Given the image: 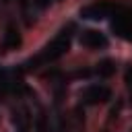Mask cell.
<instances>
[{
  "label": "cell",
  "mask_w": 132,
  "mask_h": 132,
  "mask_svg": "<svg viewBox=\"0 0 132 132\" xmlns=\"http://www.w3.org/2000/svg\"><path fill=\"white\" fill-rule=\"evenodd\" d=\"M72 31V27H68V29H62L41 52H39V56L35 58V60H31L29 64H45V62H54V60H58L60 56H64L66 52H68V45H70V33Z\"/></svg>",
  "instance_id": "obj_1"
},
{
  "label": "cell",
  "mask_w": 132,
  "mask_h": 132,
  "mask_svg": "<svg viewBox=\"0 0 132 132\" xmlns=\"http://www.w3.org/2000/svg\"><path fill=\"white\" fill-rule=\"evenodd\" d=\"M116 8H118V4H113V2L97 0V2L89 4V6H85V8L80 10V16H82V19H91V21H99V19H105V16H109L111 12H116Z\"/></svg>",
  "instance_id": "obj_2"
},
{
  "label": "cell",
  "mask_w": 132,
  "mask_h": 132,
  "mask_svg": "<svg viewBox=\"0 0 132 132\" xmlns=\"http://www.w3.org/2000/svg\"><path fill=\"white\" fill-rule=\"evenodd\" d=\"M109 89L105 87V85H89L85 91H82V99H85V103H89V105H95V103H103V101H107L109 99Z\"/></svg>",
  "instance_id": "obj_3"
},
{
  "label": "cell",
  "mask_w": 132,
  "mask_h": 132,
  "mask_svg": "<svg viewBox=\"0 0 132 132\" xmlns=\"http://www.w3.org/2000/svg\"><path fill=\"white\" fill-rule=\"evenodd\" d=\"M80 43L89 50H99V47H105L107 45V37L105 33L101 31H95V29H87L80 33Z\"/></svg>",
  "instance_id": "obj_4"
},
{
  "label": "cell",
  "mask_w": 132,
  "mask_h": 132,
  "mask_svg": "<svg viewBox=\"0 0 132 132\" xmlns=\"http://www.w3.org/2000/svg\"><path fill=\"white\" fill-rule=\"evenodd\" d=\"M19 45H21V35H19V31L8 29L6 35H4V39H2V47H4V50H16Z\"/></svg>",
  "instance_id": "obj_5"
},
{
  "label": "cell",
  "mask_w": 132,
  "mask_h": 132,
  "mask_svg": "<svg viewBox=\"0 0 132 132\" xmlns=\"http://www.w3.org/2000/svg\"><path fill=\"white\" fill-rule=\"evenodd\" d=\"M113 70H116V64H113L111 60H103V62H99L97 68H95V72L101 74V76H109V74H113Z\"/></svg>",
  "instance_id": "obj_6"
}]
</instances>
